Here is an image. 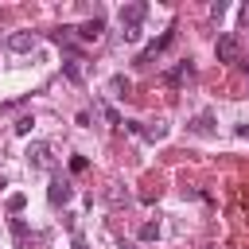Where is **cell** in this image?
<instances>
[{
  "mask_svg": "<svg viewBox=\"0 0 249 249\" xmlns=\"http://www.w3.org/2000/svg\"><path fill=\"white\" fill-rule=\"evenodd\" d=\"M214 54H218V62H237V58H241V43H237V35H233V31H222L218 43H214Z\"/></svg>",
  "mask_w": 249,
  "mask_h": 249,
  "instance_id": "cell-1",
  "label": "cell"
},
{
  "mask_svg": "<svg viewBox=\"0 0 249 249\" xmlns=\"http://www.w3.org/2000/svg\"><path fill=\"white\" fill-rule=\"evenodd\" d=\"M70 198H74L70 179H66V175H54V179H51V187H47V202H51V206H66Z\"/></svg>",
  "mask_w": 249,
  "mask_h": 249,
  "instance_id": "cell-2",
  "label": "cell"
},
{
  "mask_svg": "<svg viewBox=\"0 0 249 249\" xmlns=\"http://www.w3.org/2000/svg\"><path fill=\"white\" fill-rule=\"evenodd\" d=\"M144 16H148V4L132 0V4L121 8V27H124V31H140V19H144Z\"/></svg>",
  "mask_w": 249,
  "mask_h": 249,
  "instance_id": "cell-3",
  "label": "cell"
},
{
  "mask_svg": "<svg viewBox=\"0 0 249 249\" xmlns=\"http://www.w3.org/2000/svg\"><path fill=\"white\" fill-rule=\"evenodd\" d=\"M101 31H105V19H101V16H93V19H86L82 27H74V35H78L82 43H97Z\"/></svg>",
  "mask_w": 249,
  "mask_h": 249,
  "instance_id": "cell-4",
  "label": "cell"
},
{
  "mask_svg": "<svg viewBox=\"0 0 249 249\" xmlns=\"http://www.w3.org/2000/svg\"><path fill=\"white\" fill-rule=\"evenodd\" d=\"M31 47H35V35H31V31H12V35H8V51L27 54Z\"/></svg>",
  "mask_w": 249,
  "mask_h": 249,
  "instance_id": "cell-5",
  "label": "cell"
},
{
  "mask_svg": "<svg viewBox=\"0 0 249 249\" xmlns=\"http://www.w3.org/2000/svg\"><path fill=\"white\" fill-rule=\"evenodd\" d=\"M27 163H31V167H47V163H51V148H47L43 140H35V144L27 148Z\"/></svg>",
  "mask_w": 249,
  "mask_h": 249,
  "instance_id": "cell-6",
  "label": "cell"
},
{
  "mask_svg": "<svg viewBox=\"0 0 249 249\" xmlns=\"http://www.w3.org/2000/svg\"><path fill=\"white\" fill-rule=\"evenodd\" d=\"M171 39H175V31H163V35H160L156 43H148V47H144V54H140V62H152V58H156V54H160V51H163V47H167Z\"/></svg>",
  "mask_w": 249,
  "mask_h": 249,
  "instance_id": "cell-7",
  "label": "cell"
},
{
  "mask_svg": "<svg viewBox=\"0 0 249 249\" xmlns=\"http://www.w3.org/2000/svg\"><path fill=\"white\" fill-rule=\"evenodd\" d=\"M191 74H195V66H191V58H187V62H179L175 70H167V82H171V86H179V82H183V78H191Z\"/></svg>",
  "mask_w": 249,
  "mask_h": 249,
  "instance_id": "cell-8",
  "label": "cell"
},
{
  "mask_svg": "<svg viewBox=\"0 0 249 249\" xmlns=\"http://www.w3.org/2000/svg\"><path fill=\"white\" fill-rule=\"evenodd\" d=\"M109 86H113V93H117V97H124V93L132 89V82H128L124 74H113V82H109Z\"/></svg>",
  "mask_w": 249,
  "mask_h": 249,
  "instance_id": "cell-9",
  "label": "cell"
},
{
  "mask_svg": "<svg viewBox=\"0 0 249 249\" xmlns=\"http://www.w3.org/2000/svg\"><path fill=\"white\" fill-rule=\"evenodd\" d=\"M82 58H70V62H62V70H66V78L70 82H82V66H78Z\"/></svg>",
  "mask_w": 249,
  "mask_h": 249,
  "instance_id": "cell-10",
  "label": "cell"
},
{
  "mask_svg": "<svg viewBox=\"0 0 249 249\" xmlns=\"http://www.w3.org/2000/svg\"><path fill=\"white\" fill-rule=\"evenodd\" d=\"M12 233H16V245H27V226H23V218H12Z\"/></svg>",
  "mask_w": 249,
  "mask_h": 249,
  "instance_id": "cell-11",
  "label": "cell"
},
{
  "mask_svg": "<svg viewBox=\"0 0 249 249\" xmlns=\"http://www.w3.org/2000/svg\"><path fill=\"white\" fill-rule=\"evenodd\" d=\"M156 237H160V226L156 222H144L140 226V241H156Z\"/></svg>",
  "mask_w": 249,
  "mask_h": 249,
  "instance_id": "cell-12",
  "label": "cell"
},
{
  "mask_svg": "<svg viewBox=\"0 0 249 249\" xmlns=\"http://www.w3.org/2000/svg\"><path fill=\"white\" fill-rule=\"evenodd\" d=\"M31 124H35V117H19L12 128H16V136H27V132H31Z\"/></svg>",
  "mask_w": 249,
  "mask_h": 249,
  "instance_id": "cell-13",
  "label": "cell"
},
{
  "mask_svg": "<svg viewBox=\"0 0 249 249\" xmlns=\"http://www.w3.org/2000/svg\"><path fill=\"white\" fill-rule=\"evenodd\" d=\"M210 124H214V121H210L206 113H202V117H195V132H202V136H210V132H214Z\"/></svg>",
  "mask_w": 249,
  "mask_h": 249,
  "instance_id": "cell-14",
  "label": "cell"
},
{
  "mask_svg": "<svg viewBox=\"0 0 249 249\" xmlns=\"http://www.w3.org/2000/svg\"><path fill=\"white\" fill-rule=\"evenodd\" d=\"M140 132H144L148 140H163V136H167V124H152V128H140Z\"/></svg>",
  "mask_w": 249,
  "mask_h": 249,
  "instance_id": "cell-15",
  "label": "cell"
},
{
  "mask_svg": "<svg viewBox=\"0 0 249 249\" xmlns=\"http://www.w3.org/2000/svg\"><path fill=\"white\" fill-rule=\"evenodd\" d=\"M23 206H27V195H8V210L12 214H19Z\"/></svg>",
  "mask_w": 249,
  "mask_h": 249,
  "instance_id": "cell-16",
  "label": "cell"
},
{
  "mask_svg": "<svg viewBox=\"0 0 249 249\" xmlns=\"http://www.w3.org/2000/svg\"><path fill=\"white\" fill-rule=\"evenodd\" d=\"M70 171H86V156H74L70 160Z\"/></svg>",
  "mask_w": 249,
  "mask_h": 249,
  "instance_id": "cell-17",
  "label": "cell"
},
{
  "mask_svg": "<svg viewBox=\"0 0 249 249\" xmlns=\"http://www.w3.org/2000/svg\"><path fill=\"white\" fill-rule=\"evenodd\" d=\"M237 136H245V140H249V124H237Z\"/></svg>",
  "mask_w": 249,
  "mask_h": 249,
  "instance_id": "cell-18",
  "label": "cell"
},
{
  "mask_svg": "<svg viewBox=\"0 0 249 249\" xmlns=\"http://www.w3.org/2000/svg\"><path fill=\"white\" fill-rule=\"evenodd\" d=\"M74 249H86V237H78V233H74Z\"/></svg>",
  "mask_w": 249,
  "mask_h": 249,
  "instance_id": "cell-19",
  "label": "cell"
},
{
  "mask_svg": "<svg viewBox=\"0 0 249 249\" xmlns=\"http://www.w3.org/2000/svg\"><path fill=\"white\" fill-rule=\"evenodd\" d=\"M241 23H245V27H249V4H245V8H241Z\"/></svg>",
  "mask_w": 249,
  "mask_h": 249,
  "instance_id": "cell-20",
  "label": "cell"
},
{
  "mask_svg": "<svg viewBox=\"0 0 249 249\" xmlns=\"http://www.w3.org/2000/svg\"><path fill=\"white\" fill-rule=\"evenodd\" d=\"M4 187H8V179H4V175H0V191H4Z\"/></svg>",
  "mask_w": 249,
  "mask_h": 249,
  "instance_id": "cell-21",
  "label": "cell"
},
{
  "mask_svg": "<svg viewBox=\"0 0 249 249\" xmlns=\"http://www.w3.org/2000/svg\"><path fill=\"white\" fill-rule=\"evenodd\" d=\"M124 249H132V245H124Z\"/></svg>",
  "mask_w": 249,
  "mask_h": 249,
  "instance_id": "cell-22",
  "label": "cell"
}]
</instances>
